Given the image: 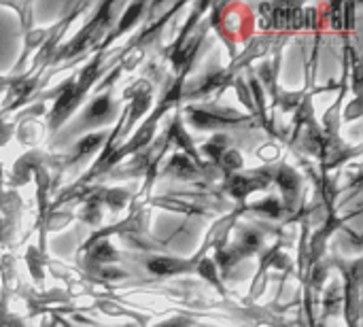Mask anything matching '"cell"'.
Returning <instances> with one entry per match:
<instances>
[{"mask_svg":"<svg viewBox=\"0 0 363 327\" xmlns=\"http://www.w3.org/2000/svg\"><path fill=\"white\" fill-rule=\"evenodd\" d=\"M187 264L185 262H179V260H168V257H160V260H153L149 262V270L153 275H160V277H170V275H177L181 270H185Z\"/></svg>","mask_w":363,"mask_h":327,"instance_id":"obj_1","label":"cell"},{"mask_svg":"<svg viewBox=\"0 0 363 327\" xmlns=\"http://www.w3.org/2000/svg\"><path fill=\"white\" fill-rule=\"evenodd\" d=\"M189 117H191V123H196L198 128H217V126L225 123V119H219L204 111H189Z\"/></svg>","mask_w":363,"mask_h":327,"instance_id":"obj_2","label":"cell"},{"mask_svg":"<svg viewBox=\"0 0 363 327\" xmlns=\"http://www.w3.org/2000/svg\"><path fill=\"white\" fill-rule=\"evenodd\" d=\"M108 111H111V98H108V96H102V98H98V100L89 106V111H87V119L98 121V119H102Z\"/></svg>","mask_w":363,"mask_h":327,"instance_id":"obj_3","label":"cell"},{"mask_svg":"<svg viewBox=\"0 0 363 327\" xmlns=\"http://www.w3.org/2000/svg\"><path fill=\"white\" fill-rule=\"evenodd\" d=\"M140 11H143V4H140V2L130 4V6H128V11H125V13H123V17H121V23H119V28H117V34H121L123 30H128V28L138 19Z\"/></svg>","mask_w":363,"mask_h":327,"instance_id":"obj_4","label":"cell"},{"mask_svg":"<svg viewBox=\"0 0 363 327\" xmlns=\"http://www.w3.org/2000/svg\"><path fill=\"white\" fill-rule=\"evenodd\" d=\"M91 257L96 262H113V260H117V253H115V249L108 243H100V245L94 247Z\"/></svg>","mask_w":363,"mask_h":327,"instance_id":"obj_5","label":"cell"},{"mask_svg":"<svg viewBox=\"0 0 363 327\" xmlns=\"http://www.w3.org/2000/svg\"><path fill=\"white\" fill-rule=\"evenodd\" d=\"M198 272L206 279V281H211L213 285H217L219 287V279H217V268H215V264L211 262V260H204L202 264H200V268H198Z\"/></svg>","mask_w":363,"mask_h":327,"instance_id":"obj_6","label":"cell"},{"mask_svg":"<svg viewBox=\"0 0 363 327\" xmlns=\"http://www.w3.org/2000/svg\"><path fill=\"white\" fill-rule=\"evenodd\" d=\"M279 183L283 185V192H285V194H291V192L298 187V179H296V174H294V172H289L287 168L279 174Z\"/></svg>","mask_w":363,"mask_h":327,"instance_id":"obj_7","label":"cell"},{"mask_svg":"<svg viewBox=\"0 0 363 327\" xmlns=\"http://www.w3.org/2000/svg\"><path fill=\"white\" fill-rule=\"evenodd\" d=\"M100 138H102L100 134H94V136H87L85 140H81V145H79V149H77V157H81V155H85V153L94 151V149L98 147Z\"/></svg>","mask_w":363,"mask_h":327,"instance_id":"obj_8","label":"cell"},{"mask_svg":"<svg viewBox=\"0 0 363 327\" xmlns=\"http://www.w3.org/2000/svg\"><path fill=\"white\" fill-rule=\"evenodd\" d=\"M259 211H264V213H268V215H272V217H279L281 215V202L279 200H266V202H262L259 206H257Z\"/></svg>","mask_w":363,"mask_h":327,"instance_id":"obj_9","label":"cell"},{"mask_svg":"<svg viewBox=\"0 0 363 327\" xmlns=\"http://www.w3.org/2000/svg\"><path fill=\"white\" fill-rule=\"evenodd\" d=\"M189 323H191L189 319H172V321H166L157 327H189Z\"/></svg>","mask_w":363,"mask_h":327,"instance_id":"obj_10","label":"cell"},{"mask_svg":"<svg viewBox=\"0 0 363 327\" xmlns=\"http://www.w3.org/2000/svg\"><path fill=\"white\" fill-rule=\"evenodd\" d=\"M6 327H21V326H19V323L15 321V323H11V326H6Z\"/></svg>","mask_w":363,"mask_h":327,"instance_id":"obj_11","label":"cell"}]
</instances>
